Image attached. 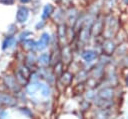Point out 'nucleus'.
<instances>
[{
    "mask_svg": "<svg viewBox=\"0 0 128 119\" xmlns=\"http://www.w3.org/2000/svg\"><path fill=\"white\" fill-rule=\"evenodd\" d=\"M17 103L16 99L14 97H12L9 94H5V93H0V104L2 105H6V106H15Z\"/></svg>",
    "mask_w": 128,
    "mask_h": 119,
    "instance_id": "1",
    "label": "nucleus"
},
{
    "mask_svg": "<svg viewBox=\"0 0 128 119\" xmlns=\"http://www.w3.org/2000/svg\"><path fill=\"white\" fill-rule=\"evenodd\" d=\"M28 16H29V10L24 6L19 7V9L17 11V14H16L17 21L19 23H24L28 19Z\"/></svg>",
    "mask_w": 128,
    "mask_h": 119,
    "instance_id": "2",
    "label": "nucleus"
},
{
    "mask_svg": "<svg viewBox=\"0 0 128 119\" xmlns=\"http://www.w3.org/2000/svg\"><path fill=\"white\" fill-rule=\"evenodd\" d=\"M49 40H50V37H49L48 33H43L42 36H41V38H40V40L36 43V49H37L38 51L44 50V49L48 46Z\"/></svg>",
    "mask_w": 128,
    "mask_h": 119,
    "instance_id": "3",
    "label": "nucleus"
},
{
    "mask_svg": "<svg viewBox=\"0 0 128 119\" xmlns=\"http://www.w3.org/2000/svg\"><path fill=\"white\" fill-rule=\"evenodd\" d=\"M4 83H5V85L9 89L14 90V91H19L18 83H17V81L12 76H6V77H4Z\"/></svg>",
    "mask_w": 128,
    "mask_h": 119,
    "instance_id": "4",
    "label": "nucleus"
},
{
    "mask_svg": "<svg viewBox=\"0 0 128 119\" xmlns=\"http://www.w3.org/2000/svg\"><path fill=\"white\" fill-rule=\"evenodd\" d=\"M82 57H83V59H84L86 62H91V61H93V60L97 57V54H96L95 51L88 50V51H85V52L82 54Z\"/></svg>",
    "mask_w": 128,
    "mask_h": 119,
    "instance_id": "5",
    "label": "nucleus"
},
{
    "mask_svg": "<svg viewBox=\"0 0 128 119\" xmlns=\"http://www.w3.org/2000/svg\"><path fill=\"white\" fill-rule=\"evenodd\" d=\"M54 11V7L51 5V4H48L44 7V10H43V14H42V18L43 19H46L48 18Z\"/></svg>",
    "mask_w": 128,
    "mask_h": 119,
    "instance_id": "6",
    "label": "nucleus"
},
{
    "mask_svg": "<svg viewBox=\"0 0 128 119\" xmlns=\"http://www.w3.org/2000/svg\"><path fill=\"white\" fill-rule=\"evenodd\" d=\"M99 95H100V97L102 99H110L113 96V90L110 89V88H105L104 90H102L100 92Z\"/></svg>",
    "mask_w": 128,
    "mask_h": 119,
    "instance_id": "7",
    "label": "nucleus"
},
{
    "mask_svg": "<svg viewBox=\"0 0 128 119\" xmlns=\"http://www.w3.org/2000/svg\"><path fill=\"white\" fill-rule=\"evenodd\" d=\"M103 48H104V51L106 52V54H111V53L114 51L115 46H114V43H113L112 41L108 40V41H106V43L104 44Z\"/></svg>",
    "mask_w": 128,
    "mask_h": 119,
    "instance_id": "8",
    "label": "nucleus"
},
{
    "mask_svg": "<svg viewBox=\"0 0 128 119\" xmlns=\"http://www.w3.org/2000/svg\"><path fill=\"white\" fill-rule=\"evenodd\" d=\"M39 62H40V64H42V65H44V66L48 65L49 62H50V56H49V54H48V53L42 54V55L39 57Z\"/></svg>",
    "mask_w": 128,
    "mask_h": 119,
    "instance_id": "9",
    "label": "nucleus"
},
{
    "mask_svg": "<svg viewBox=\"0 0 128 119\" xmlns=\"http://www.w3.org/2000/svg\"><path fill=\"white\" fill-rule=\"evenodd\" d=\"M14 43H15V39H14L13 37H7V38L4 40V42H3L2 48H3V49L9 48V47H11L12 45H14Z\"/></svg>",
    "mask_w": 128,
    "mask_h": 119,
    "instance_id": "10",
    "label": "nucleus"
},
{
    "mask_svg": "<svg viewBox=\"0 0 128 119\" xmlns=\"http://www.w3.org/2000/svg\"><path fill=\"white\" fill-rule=\"evenodd\" d=\"M72 77H73L72 74L66 72V73H64V74L62 75V82H63L65 85H69L70 82L72 81Z\"/></svg>",
    "mask_w": 128,
    "mask_h": 119,
    "instance_id": "11",
    "label": "nucleus"
},
{
    "mask_svg": "<svg viewBox=\"0 0 128 119\" xmlns=\"http://www.w3.org/2000/svg\"><path fill=\"white\" fill-rule=\"evenodd\" d=\"M40 90H41V93L44 97H47L50 95V88L48 85H44V84H40Z\"/></svg>",
    "mask_w": 128,
    "mask_h": 119,
    "instance_id": "12",
    "label": "nucleus"
},
{
    "mask_svg": "<svg viewBox=\"0 0 128 119\" xmlns=\"http://www.w3.org/2000/svg\"><path fill=\"white\" fill-rule=\"evenodd\" d=\"M27 90H28V93L29 94H35L38 90H40V84H31L28 88H27Z\"/></svg>",
    "mask_w": 128,
    "mask_h": 119,
    "instance_id": "13",
    "label": "nucleus"
},
{
    "mask_svg": "<svg viewBox=\"0 0 128 119\" xmlns=\"http://www.w3.org/2000/svg\"><path fill=\"white\" fill-rule=\"evenodd\" d=\"M25 44L27 45L26 47H28V48H33V47H36V43L34 42V41H32V40H26L25 41Z\"/></svg>",
    "mask_w": 128,
    "mask_h": 119,
    "instance_id": "14",
    "label": "nucleus"
},
{
    "mask_svg": "<svg viewBox=\"0 0 128 119\" xmlns=\"http://www.w3.org/2000/svg\"><path fill=\"white\" fill-rule=\"evenodd\" d=\"M15 0H0V3L3 5H12L14 4Z\"/></svg>",
    "mask_w": 128,
    "mask_h": 119,
    "instance_id": "15",
    "label": "nucleus"
},
{
    "mask_svg": "<svg viewBox=\"0 0 128 119\" xmlns=\"http://www.w3.org/2000/svg\"><path fill=\"white\" fill-rule=\"evenodd\" d=\"M31 0H20V2L21 3H28V2H30Z\"/></svg>",
    "mask_w": 128,
    "mask_h": 119,
    "instance_id": "16",
    "label": "nucleus"
},
{
    "mask_svg": "<svg viewBox=\"0 0 128 119\" xmlns=\"http://www.w3.org/2000/svg\"><path fill=\"white\" fill-rule=\"evenodd\" d=\"M124 1H125V3H126V4H128V0H124Z\"/></svg>",
    "mask_w": 128,
    "mask_h": 119,
    "instance_id": "17",
    "label": "nucleus"
},
{
    "mask_svg": "<svg viewBox=\"0 0 128 119\" xmlns=\"http://www.w3.org/2000/svg\"><path fill=\"white\" fill-rule=\"evenodd\" d=\"M127 84H128V78H127Z\"/></svg>",
    "mask_w": 128,
    "mask_h": 119,
    "instance_id": "18",
    "label": "nucleus"
}]
</instances>
